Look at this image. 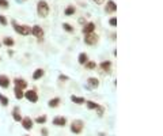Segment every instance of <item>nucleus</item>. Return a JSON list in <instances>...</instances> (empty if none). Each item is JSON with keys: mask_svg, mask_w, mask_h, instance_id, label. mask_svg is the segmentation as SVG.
I'll use <instances>...</instances> for the list:
<instances>
[{"mask_svg": "<svg viewBox=\"0 0 163 136\" xmlns=\"http://www.w3.org/2000/svg\"><path fill=\"white\" fill-rule=\"evenodd\" d=\"M37 12H38V15L41 18L48 16V14H49V4L45 0H39L38 4H37Z\"/></svg>", "mask_w": 163, "mask_h": 136, "instance_id": "1", "label": "nucleus"}, {"mask_svg": "<svg viewBox=\"0 0 163 136\" xmlns=\"http://www.w3.org/2000/svg\"><path fill=\"white\" fill-rule=\"evenodd\" d=\"M12 26H14L15 31L22 34V36H29V34H31V29H30L29 26H26V25H18L15 21H12Z\"/></svg>", "mask_w": 163, "mask_h": 136, "instance_id": "2", "label": "nucleus"}, {"mask_svg": "<svg viewBox=\"0 0 163 136\" xmlns=\"http://www.w3.org/2000/svg\"><path fill=\"white\" fill-rule=\"evenodd\" d=\"M71 131L74 133H80L82 131H83V121L82 120H75L74 123L71 124Z\"/></svg>", "mask_w": 163, "mask_h": 136, "instance_id": "3", "label": "nucleus"}, {"mask_svg": "<svg viewBox=\"0 0 163 136\" xmlns=\"http://www.w3.org/2000/svg\"><path fill=\"white\" fill-rule=\"evenodd\" d=\"M31 34L36 38L38 40H42V37H44V30H42L41 26H38V25H36V26H33L31 27Z\"/></svg>", "mask_w": 163, "mask_h": 136, "instance_id": "4", "label": "nucleus"}, {"mask_svg": "<svg viewBox=\"0 0 163 136\" xmlns=\"http://www.w3.org/2000/svg\"><path fill=\"white\" fill-rule=\"evenodd\" d=\"M98 38H99V37H98L95 33H91V34H87V36H86L84 42H86L87 45H95L98 42Z\"/></svg>", "mask_w": 163, "mask_h": 136, "instance_id": "5", "label": "nucleus"}, {"mask_svg": "<svg viewBox=\"0 0 163 136\" xmlns=\"http://www.w3.org/2000/svg\"><path fill=\"white\" fill-rule=\"evenodd\" d=\"M25 97H26L30 102H37V101H38V94H37L34 90H27V91L25 93Z\"/></svg>", "mask_w": 163, "mask_h": 136, "instance_id": "6", "label": "nucleus"}, {"mask_svg": "<svg viewBox=\"0 0 163 136\" xmlns=\"http://www.w3.org/2000/svg\"><path fill=\"white\" fill-rule=\"evenodd\" d=\"M117 10V4L113 1V0H109L106 3V6H105V11L107 12V14H112V12H114Z\"/></svg>", "mask_w": 163, "mask_h": 136, "instance_id": "7", "label": "nucleus"}, {"mask_svg": "<svg viewBox=\"0 0 163 136\" xmlns=\"http://www.w3.org/2000/svg\"><path fill=\"white\" fill-rule=\"evenodd\" d=\"M94 30H95V25L92 23V22H89V23H86L84 25V27L82 29V31H83V34H91V33H94Z\"/></svg>", "mask_w": 163, "mask_h": 136, "instance_id": "8", "label": "nucleus"}, {"mask_svg": "<svg viewBox=\"0 0 163 136\" xmlns=\"http://www.w3.org/2000/svg\"><path fill=\"white\" fill-rule=\"evenodd\" d=\"M22 127L25 128V129H27V131H30L33 128V120L30 117H23L22 118Z\"/></svg>", "mask_w": 163, "mask_h": 136, "instance_id": "9", "label": "nucleus"}, {"mask_svg": "<svg viewBox=\"0 0 163 136\" xmlns=\"http://www.w3.org/2000/svg\"><path fill=\"white\" fill-rule=\"evenodd\" d=\"M14 83H15V87H18V89H21V90L27 87V82L25 79H22V78H16V79L14 80Z\"/></svg>", "mask_w": 163, "mask_h": 136, "instance_id": "10", "label": "nucleus"}, {"mask_svg": "<svg viewBox=\"0 0 163 136\" xmlns=\"http://www.w3.org/2000/svg\"><path fill=\"white\" fill-rule=\"evenodd\" d=\"M87 86H89V89H97L99 86V80L97 78H89L87 79Z\"/></svg>", "mask_w": 163, "mask_h": 136, "instance_id": "11", "label": "nucleus"}, {"mask_svg": "<svg viewBox=\"0 0 163 136\" xmlns=\"http://www.w3.org/2000/svg\"><path fill=\"white\" fill-rule=\"evenodd\" d=\"M67 124V118L65 117H54L53 118V125L56 127H64Z\"/></svg>", "mask_w": 163, "mask_h": 136, "instance_id": "12", "label": "nucleus"}, {"mask_svg": "<svg viewBox=\"0 0 163 136\" xmlns=\"http://www.w3.org/2000/svg\"><path fill=\"white\" fill-rule=\"evenodd\" d=\"M8 86H10V78L6 76V75H0V87L7 89Z\"/></svg>", "mask_w": 163, "mask_h": 136, "instance_id": "13", "label": "nucleus"}, {"mask_svg": "<svg viewBox=\"0 0 163 136\" xmlns=\"http://www.w3.org/2000/svg\"><path fill=\"white\" fill-rule=\"evenodd\" d=\"M12 118H14L15 121H22V116L19 113V108H14V110H12Z\"/></svg>", "mask_w": 163, "mask_h": 136, "instance_id": "14", "label": "nucleus"}, {"mask_svg": "<svg viewBox=\"0 0 163 136\" xmlns=\"http://www.w3.org/2000/svg\"><path fill=\"white\" fill-rule=\"evenodd\" d=\"M71 99H72V102H75V104H77V105H82L86 102V99H84L83 97H76V95H71Z\"/></svg>", "mask_w": 163, "mask_h": 136, "instance_id": "15", "label": "nucleus"}, {"mask_svg": "<svg viewBox=\"0 0 163 136\" xmlns=\"http://www.w3.org/2000/svg\"><path fill=\"white\" fill-rule=\"evenodd\" d=\"M101 69L102 71H105V72H109L110 71V67H112V63L110 61H103V63H101Z\"/></svg>", "mask_w": 163, "mask_h": 136, "instance_id": "16", "label": "nucleus"}, {"mask_svg": "<svg viewBox=\"0 0 163 136\" xmlns=\"http://www.w3.org/2000/svg\"><path fill=\"white\" fill-rule=\"evenodd\" d=\"M42 76H44V69H41V68L36 69V71H34V74H33V79H34V80L39 79V78H42Z\"/></svg>", "mask_w": 163, "mask_h": 136, "instance_id": "17", "label": "nucleus"}, {"mask_svg": "<svg viewBox=\"0 0 163 136\" xmlns=\"http://www.w3.org/2000/svg\"><path fill=\"white\" fill-rule=\"evenodd\" d=\"M60 102H61L60 98H53V99H51L48 104H49V108H57L60 105Z\"/></svg>", "mask_w": 163, "mask_h": 136, "instance_id": "18", "label": "nucleus"}, {"mask_svg": "<svg viewBox=\"0 0 163 136\" xmlns=\"http://www.w3.org/2000/svg\"><path fill=\"white\" fill-rule=\"evenodd\" d=\"M14 93H15V97H16V99H22V98L25 97V93H23V90L18 89V87H15Z\"/></svg>", "mask_w": 163, "mask_h": 136, "instance_id": "19", "label": "nucleus"}, {"mask_svg": "<svg viewBox=\"0 0 163 136\" xmlns=\"http://www.w3.org/2000/svg\"><path fill=\"white\" fill-rule=\"evenodd\" d=\"M77 60H79L80 64H86V63L89 61V57H87V55H86V53H80V55H79V57H77Z\"/></svg>", "mask_w": 163, "mask_h": 136, "instance_id": "20", "label": "nucleus"}, {"mask_svg": "<svg viewBox=\"0 0 163 136\" xmlns=\"http://www.w3.org/2000/svg\"><path fill=\"white\" fill-rule=\"evenodd\" d=\"M75 11H76V10H75V7H74V6H68L67 8H65L64 14L67 15V16H69V15H74V14H75Z\"/></svg>", "mask_w": 163, "mask_h": 136, "instance_id": "21", "label": "nucleus"}, {"mask_svg": "<svg viewBox=\"0 0 163 136\" xmlns=\"http://www.w3.org/2000/svg\"><path fill=\"white\" fill-rule=\"evenodd\" d=\"M86 105H87V108H89V109H98V108L101 106V105H98L97 102H92V101H87Z\"/></svg>", "mask_w": 163, "mask_h": 136, "instance_id": "22", "label": "nucleus"}, {"mask_svg": "<svg viewBox=\"0 0 163 136\" xmlns=\"http://www.w3.org/2000/svg\"><path fill=\"white\" fill-rule=\"evenodd\" d=\"M3 44L6 45V46H12V45L15 44V41L11 38V37H7V38H4V40H3Z\"/></svg>", "mask_w": 163, "mask_h": 136, "instance_id": "23", "label": "nucleus"}, {"mask_svg": "<svg viewBox=\"0 0 163 136\" xmlns=\"http://www.w3.org/2000/svg\"><path fill=\"white\" fill-rule=\"evenodd\" d=\"M0 104H1V106H7V105L10 104V101L7 97H4L3 94H0Z\"/></svg>", "mask_w": 163, "mask_h": 136, "instance_id": "24", "label": "nucleus"}, {"mask_svg": "<svg viewBox=\"0 0 163 136\" xmlns=\"http://www.w3.org/2000/svg\"><path fill=\"white\" fill-rule=\"evenodd\" d=\"M63 27H64L65 31H68V33H74V27H72L69 23H63Z\"/></svg>", "mask_w": 163, "mask_h": 136, "instance_id": "25", "label": "nucleus"}, {"mask_svg": "<svg viewBox=\"0 0 163 136\" xmlns=\"http://www.w3.org/2000/svg\"><path fill=\"white\" fill-rule=\"evenodd\" d=\"M36 123H38V124H45V123H46V116H39V117H37Z\"/></svg>", "mask_w": 163, "mask_h": 136, "instance_id": "26", "label": "nucleus"}, {"mask_svg": "<svg viewBox=\"0 0 163 136\" xmlns=\"http://www.w3.org/2000/svg\"><path fill=\"white\" fill-rule=\"evenodd\" d=\"M84 65H86V68H87V69H94V68L97 67V64H95L94 61H87Z\"/></svg>", "mask_w": 163, "mask_h": 136, "instance_id": "27", "label": "nucleus"}, {"mask_svg": "<svg viewBox=\"0 0 163 136\" xmlns=\"http://www.w3.org/2000/svg\"><path fill=\"white\" fill-rule=\"evenodd\" d=\"M7 23H8V22H7V18H6V16H4V15H0V25L6 26Z\"/></svg>", "mask_w": 163, "mask_h": 136, "instance_id": "28", "label": "nucleus"}, {"mask_svg": "<svg viewBox=\"0 0 163 136\" xmlns=\"http://www.w3.org/2000/svg\"><path fill=\"white\" fill-rule=\"evenodd\" d=\"M0 7L1 8H8V1L7 0H0Z\"/></svg>", "mask_w": 163, "mask_h": 136, "instance_id": "29", "label": "nucleus"}, {"mask_svg": "<svg viewBox=\"0 0 163 136\" xmlns=\"http://www.w3.org/2000/svg\"><path fill=\"white\" fill-rule=\"evenodd\" d=\"M109 23H110V26H114V27H116V26H117V19H116V18H110V19H109Z\"/></svg>", "mask_w": 163, "mask_h": 136, "instance_id": "30", "label": "nucleus"}, {"mask_svg": "<svg viewBox=\"0 0 163 136\" xmlns=\"http://www.w3.org/2000/svg\"><path fill=\"white\" fill-rule=\"evenodd\" d=\"M41 133H42V136H48V129H46V128H42Z\"/></svg>", "mask_w": 163, "mask_h": 136, "instance_id": "31", "label": "nucleus"}, {"mask_svg": "<svg viewBox=\"0 0 163 136\" xmlns=\"http://www.w3.org/2000/svg\"><path fill=\"white\" fill-rule=\"evenodd\" d=\"M92 1L97 3V4H102V3H103V0H92Z\"/></svg>", "mask_w": 163, "mask_h": 136, "instance_id": "32", "label": "nucleus"}, {"mask_svg": "<svg viewBox=\"0 0 163 136\" xmlns=\"http://www.w3.org/2000/svg\"><path fill=\"white\" fill-rule=\"evenodd\" d=\"M0 45H1V44H0Z\"/></svg>", "mask_w": 163, "mask_h": 136, "instance_id": "33", "label": "nucleus"}]
</instances>
